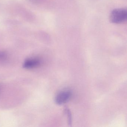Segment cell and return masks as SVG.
<instances>
[{"mask_svg": "<svg viewBox=\"0 0 127 127\" xmlns=\"http://www.w3.org/2000/svg\"><path fill=\"white\" fill-rule=\"evenodd\" d=\"M127 12L124 8L116 9L113 10L110 15V21L114 24L123 23L127 19Z\"/></svg>", "mask_w": 127, "mask_h": 127, "instance_id": "cell-1", "label": "cell"}, {"mask_svg": "<svg viewBox=\"0 0 127 127\" xmlns=\"http://www.w3.org/2000/svg\"><path fill=\"white\" fill-rule=\"evenodd\" d=\"M6 58V55L3 52H0V61H4Z\"/></svg>", "mask_w": 127, "mask_h": 127, "instance_id": "cell-5", "label": "cell"}, {"mask_svg": "<svg viewBox=\"0 0 127 127\" xmlns=\"http://www.w3.org/2000/svg\"><path fill=\"white\" fill-rule=\"evenodd\" d=\"M65 110V111L67 115V118L68 119V122H69V124L71 125V122H72V117H71V113L70 111L69 110L67 109V108H66Z\"/></svg>", "mask_w": 127, "mask_h": 127, "instance_id": "cell-4", "label": "cell"}, {"mask_svg": "<svg viewBox=\"0 0 127 127\" xmlns=\"http://www.w3.org/2000/svg\"><path fill=\"white\" fill-rule=\"evenodd\" d=\"M40 64V61L38 59L32 58L27 59L24 62L23 66L26 69H33L38 67Z\"/></svg>", "mask_w": 127, "mask_h": 127, "instance_id": "cell-3", "label": "cell"}, {"mask_svg": "<svg viewBox=\"0 0 127 127\" xmlns=\"http://www.w3.org/2000/svg\"><path fill=\"white\" fill-rule=\"evenodd\" d=\"M72 92L69 90H64L59 92L56 96L55 102L58 105H62L66 103L70 99L72 96Z\"/></svg>", "mask_w": 127, "mask_h": 127, "instance_id": "cell-2", "label": "cell"}]
</instances>
